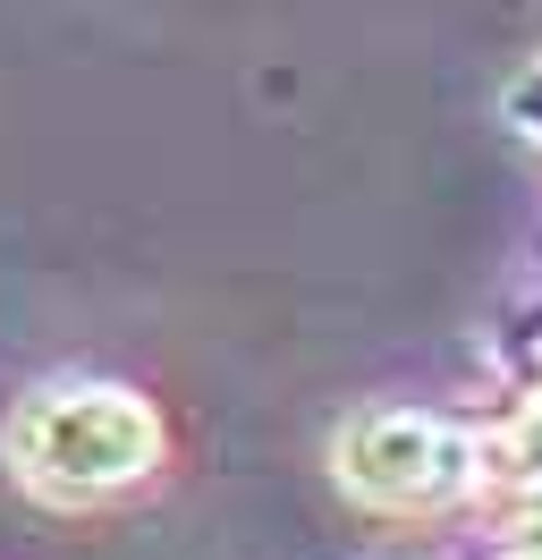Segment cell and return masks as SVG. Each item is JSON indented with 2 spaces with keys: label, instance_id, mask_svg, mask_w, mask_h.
Wrapping results in <instances>:
<instances>
[{
  "label": "cell",
  "instance_id": "obj_1",
  "mask_svg": "<svg viewBox=\"0 0 542 560\" xmlns=\"http://www.w3.org/2000/svg\"><path fill=\"white\" fill-rule=\"evenodd\" d=\"M9 458L43 501H110L162 467V424L136 390L68 383V390H34L17 408Z\"/></svg>",
  "mask_w": 542,
  "mask_h": 560
},
{
  "label": "cell",
  "instance_id": "obj_2",
  "mask_svg": "<svg viewBox=\"0 0 542 560\" xmlns=\"http://www.w3.org/2000/svg\"><path fill=\"white\" fill-rule=\"evenodd\" d=\"M458 467H467V442L433 417H365L339 442V476L373 501H433L458 485Z\"/></svg>",
  "mask_w": 542,
  "mask_h": 560
},
{
  "label": "cell",
  "instance_id": "obj_3",
  "mask_svg": "<svg viewBox=\"0 0 542 560\" xmlns=\"http://www.w3.org/2000/svg\"><path fill=\"white\" fill-rule=\"evenodd\" d=\"M508 128L542 144V60H534L526 77H517V85H508Z\"/></svg>",
  "mask_w": 542,
  "mask_h": 560
}]
</instances>
